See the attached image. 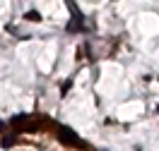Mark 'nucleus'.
I'll list each match as a JSON object with an SVG mask.
<instances>
[{
	"mask_svg": "<svg viewBox=\"0 0 159 151\" xmlns=\"http://www.w3.org/2000/svg\"><path fill=\"white\" fill-rule=\"evenodd\" d=\"M58 139L63 141V144H70V146H77L80 144V139L72 134V130H68V127H60L58 130Z\"/></svg>",
	"mask_w": 159,
	"mask_h": 151,
	"instance_id": "f257e3e1",
	"label": "nucleus"
},
{
	"mask_svg": "<svg viewBox=\"0 0 159 151\" xmlns=\"http://www.w3.org/2000/svg\"><path fill=\"white\" fill-rule=\"evenodd\" d=\"M15 139H17V137H15V134H7V137H5V139H2V149H10L12 144H15Z\"/></svg>",
	"mask_w": 159,
	"mask_h": 151,
	"instance_id": "f03ea898",
	"label": "nucleus"
},
{
	"mask_svg": "<svg viewBox=\"0 0 159 151\" xmlns=\"http://www.w3.org/2000/svg\"><path fill=\"white\" fill-rule=\"evenodd\" d=\"M27 19H31V22H39L41 17H39V12H34V10H31L29 15H27Z\"/></svg>",
	"mask_w": 159,
	"mask_h": 151,
	"instance_id": "7ed1b4c3",
	"label": "nucleus"
}]
</instances>
